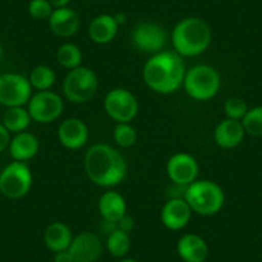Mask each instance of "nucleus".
<instances>
[{
  "label": "nucleus",
  "mask_w": 262,
  "mask_h": 262,
  "mask_svg": "<svg viewBox=\"0 0 262 262\" xmlns=\"http://www.w3.org/2000/svg\"><path fill=\"white\" fill-rule=\"evenodd\" d=\"M168 179L178 185L188 186L196 180L200 173V165L195 158L188 153H175L166 165Z\"/></svg>",
  "instance_id": "obj_12"
},
{
  "label": "nucleus",
  "mask_w": 262,
  "mask_h": 262,
  "mask_svg": "<svg viewBox=\"0 0 262 262\" xmlns=\"http://www.w3.org/2000/svg\"><path fill=\"white\" fill-rule=\"evenodd\" d=\"M2 57H3V47L0 44V59H2Z\"/></svg>",
  "instance_id": "obj_36"
},
{
  "label": "nucleus",
  "mask_w": 262,
  "mask_h": 262,
  "mask_svg": "<svg viewBox=\"0 0 262 262\" xmlns=\"http://www.w3.org/2000/svg\"><path fill=\"white\" fill-rule=\"evenodd\" d=\"M115 19H116V22H117L118 25H123L125 24V21H126V16H125V13H117V14H115Z\"/></svg>",
  "instance_id": "obj_34"
},
{
  "label": "nucleus",
  "mask_w": 262,
  "mask_h": 262,
  "mask_svg": "<svg viewBox=\"0 0 262 262\" xmlns=\"http://www.w3.org/2000/svg\"><path fill=\"white\" fill-rule=\"evenodd\" d=\"M184 200L188 202L194 213L212 216L224 207L225 193L215 181L195 180L186 186Z\"/></svg>",
  "instance_id": "obj_4"
},
{
  "label": "nucleus",
  "mask_w": 262,
  "mask_h": 262,
  "mask_svg": "<svg viewBox=\"0 0 262 262\" xmlns=\"http://www.w3.org/2000/svg\"><path fill=\"white\" fill-rule=\"evenodd\" d=\"M179 257L184 262H205L208 256V246L198 234H184L179 238L176 246Z\"/></svg>",
  "instance_id": "obj_18"
},
{
  "label": "nucleus",
  "mask_w": 262,
  "mask_h": 262,
  "mask_svg": "<svg viewBox=\"0 0 262 262\" xmlns=\"http://www.w3.org/2000/svg\"><path fill=\"white\" fill-rule=\"evenodd\" d=\"M11 143V133L4 127L3 123H0V153L6 150Z\"/></svg>",
  "instance_id": "obj_31"
},
{
  "label": "nucleus",
  "mask_w": 262,
  "mask_h": 262,
  "mask_svg": "<svg viewBox=\"0 0 262 262\" xmlns=\"http://www.w3.org/2000/svg\"><path fill=\"white\" fill-rule=\"evenodd\" d=\"M173 50L181 57H196L202 54L212 41V30L200 17H186L176 24L172 30Z\"/></svg>",
  "instance_id": "obj_3"
},
{
  "label": "nucleus",
  "mask_w": 262,
  "mask_h": 262,
  "mask_svg": "<svg viewBox=\"0 0 262 262\" xmlns=\"http://www.w3.org/2000/svg\"><path fill=\"white\" fill-rule=\"evenodd\" d=\"M118 262H138L137 259H133V258H123V259H121V261H118Z\"/></svg>",
  "instance_id": "obj_35"
},
{
  "label": "nucleus",
  "mask_w": 262,
  "mask_h": 262,
  "mask_svg": "<svg viewBox=\"0 0 262 262\" xmlns=\"http://www.w3.org/2000/svg\"><path fill=\"white\" fill-rule=\"evenodd\" d=\"M84 167L89 180L103 188L117 185L127 173L125 158L108 144L92 145L85 153Z\"/></svg>",
  "instance_id": "obj_2"
},
{
  "label": "nucleus",
  "mask_w": 262,
  "mask_h": 262,
  "mask_svg": "<svg viewBox=\"0 0 262 262\" xmlns=\"http://www.w3.org/2000/svg\"><path fill=\"white\" fill-rule=\"evenodd\" d=\"M29 81L32 89H36L37 92L50 90L55 82V72L49 66H36L30 74Z\"/></svg>",
  "instance_id": "obj_25"
},
{
  "label": "nucleus",
  "mask_w": 262,
  "mask_h": 262,
  "mask_svg": "<svg viewBox=\"0 0 262 262\" xmlns=\"http://www.w3.org/2000/svg\"><path fill=\"white\" fill-rule=\"evenodd\" d=\"M53 262H74V258H72L69 249H64V251L57 252V253L54 254Z\"/></svg>",
  "instance_id": "obj_32"
},
{
  "label": "nucleus",
  "mask_w": 262,
  "mask_h": 262,
  "mask_svg": "<svg viewBox=\"0 0 262 262\" xmlns=\"http://www.w3.org/2000/svg\"><path fill=\"white\" fill-rule=\"evenodd\" d=\"M49 29L55 36L70 37L74 36L80 29V16L76 11L64 7L55 8L48 19Z\"/></svg>",
  "instance_id": "obj_16"
},
{
  "label": "nucleus",
  "mask_w": 262,
  "mask_h": 262,
  "mask_svg": "<svg viewBox=\"0 0 262 262\" xmlns=\"http://www.w3.org/2000/svg\"><path fill=\"white\" fill-rule=\"evenodd\" d=\"M57 60L62 67L67 69L69 71L77 69L82 63V52L77 45L72 44V42H66L58 48Z\"/></svg>",
  "instance_id": "obj_26"
},
{
  "label": "nucleus",
  "mask_w": 262,
  "mask_h": 262,
  "mask_svg": "<svg viewBox=\"0 0 262 262\" xmlns=\"http://www.w3.org/2000/svg\"><path fill=\"white\" fill-rule=\"evenodd\" d=\"M98 211L104 224H116L126 215L127 205L123 195L115 190H108L100 195L98 201Z\"/></svg>",
  "instance_id": "obj_19"
},
{
  "label": "nucleus",
  "mask_w": 262,
  "mask_h": 262,
  "mask_svg": "<svg viewBox=\"0 0 262 262\" xmlns=\"http://www.w3.org/2000/svg\"><path fill=\"white\" fill-rule=\"evenodd\" d=\"M50 4H52L53 8H64V7H69L70 2L71 0H48Z\"/></svg>",
  "instance_id": "obj_33"
},
{
  "label": "nucleus",
  "mask_w": 262,
  "mask_h": 262,
  "mask_svg": "<svg viewBox=\"0 0 262 262\" xmlns=\"http://www.w3.org/2000/svg\"><path fill=\"white\" fill-rule=\"evenodd\" d=\"M131 40L140 52L156 54L162 52V48L167 41V34L160 24L147 21L134 27Z\"/></svg>",
  "instance_id": "obj_11"
},
{
  "label": "nucleus",
  "mask_w": 262,
  "mask_h": 262,
  "mask_svg": "<svg viewBox=\"0 0 262 262\" xmlns=\"http://www.w3.org/2000/svg\"><path fill=\"white\" fill-rule=\"evenodd\" d=\"M32 186V172L25 162L9 163L0 172V193L9 200H19Z\"/></svg>",
  "instance_id": "obj_7"
},
{
  "label": "nucleus",
  "mask_w": 262,
  "mask_h": 262,
  "mask_svg": "<svg viewBox=\"0 0 262 262\" xmlns=\"http://www.w3.org/2000/svg\"><path fill=\"white\" fill-rule=\"evenodd\" d=\"M98 76L93 70L80 66L70 70L63 80V94L75 104H84L89 102L98 90Z\"/></svg>",
  "instance_id": "obj_6"
},
{
  "label": "nucleus",
  "mask_w": 262,
  "mask_h": 262,
  "mask_svg": "<svg viewBox=\"0 0 262 262\" xmlns=\"http://www.w3.org/2000/svg\"><path fill=\"white\" fill-rule=\"evenodd\" d=\"M220 85V75L212 66L196 64L186 71L183 86L191 99L210 100L217 94Z\"/></svg>",
  "instance_id": "obj_5"
},
{
  "label": "nucleus",
  "mask_w": 262,
  "mask_h": 262,
  "mask_svg": "<svg viewBox=\"0 0 262 262\" xmlns=\"http://www.w3.org/2000/svg\"><path fill=\"white\" fill-rule=\"evenodd\" d=\"M31 116L29 111L24 107H9L7 108L3 115L2 123L4 127L13 134H18L22 131H26L31 123Z\"/></svg>",
  "instance_id": "obj_23"
},
{
  "label": "nucleus",
  "mask_w": 262,
  "mask_h": 262,
  "mask_svg": "<svg viewBox=\"0 0 262 262\" xmlns=\"http://www.w3.org/2000/svg\"><path fill=\"white\" fill-rule=\"evenodd\" d=\"M58 139L67 149H80L89 139V128L81 118H66L58 127Z\"/></svg>",
  "instance_id": "obj_14"
},
{
  "label": "nucleus",
  "mask_w": 262,
  "mask_h": 262,
  "mask_svg": "<svg viewBox=\"0 0 262 262\" xmlns=\"http://www.w3.org/2000/svg\"><path fill=\"white\" fill-rule=\"evenodd\" d=\"M104 111L116 123L131 122L138 115L139 104L135 95L123 88H115L104 97Z\"/></svg>",
  "instance_id": "obj_8"
},
{
  "label": "nucleus",
  "mask_w": 262,
  "mask_h": 262,
  "mask_svg": "<svg viewBox=\"0 0 262 262\" xmlns=\"http://www.w3.org/2000/svg\"><path fill=\"white\" fill-rule=\"evenodd\" d=\"M32 97L29 79L19 74L7 72L0 75V104L4 107H24Z\"/></svg>",
  "instance_id": "obj_9"
},
{
  "label": "nucleus",
  "mask_w": 262,
  "mask_h": 262,
  "mask_svg": "<svg viewBox=\"0 0 262 262\" xmlns=\"http://www.w3.org/2000/svg\"><path fill=\"white\" fill-rule=\"evenodd\" d=\"M138 139L137 130L130 125V122L117 123L113 128V140L121 148H130L135 144Z\"/></svg>",
  "instance_id": "obj_28"
},
{
  "label": "nucleus",
  "mask_w": 262,
  "mask_h": 262,
  "mask_svg": "<svg viewBox=\"0 0 262 262\" xmlns=\"http://www.w3.org/2000/svg\"><path fill=\"white\" fill-rule=\"evenodd\" d=\"M246 131H244L242 121L225 118L220 121L213 131V139L216 144L223 149H233L238 147L244 139Z\"/></svg>",
  "instance_id": "obj_17"
},
{
  "label": "nucleus",
  "mask_w": 262,
  "mask_h": 262,
  "mask_svg": "<svg viewBox=\"0 0 262 262\" xmlns=\"http://www.w3.org/2000/svg\"><path fill=\"white\" fill-rule=\"evenodd\" d=\"M74 235L67 224L62 221H54L49 224L44 231V243L48 249L57 253V252L69 249Z\"/></svg>",
  "instance_id": "obj_22"
},
{
  "label": "nucleus",
  "mask_w": 262,
  "mask_h": 262,
  "mask_svg": "<svg viewBox=\"0 0 262 262\" xmlns=\"http://www.w3.org/2000/svg\"><path fill=\"white\" fill-rule=\"evenodd\" d=\"M54 8L48 0H31L29 3V13L35 19H49Z\"/></svg>",
  "instance_id": "obj_30"
},
{
  "label": "nucleus",
  "mask_w": 262,
  "mask_h": 262,
  "mask_svg": "<svg viewBox=\"0 0 262 262\" xmlns=\"http://www.w3.org/2000/svg\"><path fill=\"white\" fill-rule=\"evenodd\" d=\"M186 69L181 55L175 50H162L153 54L143 67L147 86L158 94H171L183 86Z\"/></svg>",
  "instance_id": "obj_1"
},
{
  "label": "nucleus",
  "mask_w": 262,
  "mask_h": 262,
  "mask_svg": "<svg viewBox=\"0 0 262 262\" xmlns=\"http://www.w3.org/2000/svg\"><path fill=\"white\" fill-rule=\"evenodd\" d=\"M190 206L183 198H171L161 210V221L168 230L178 231L185 228L191 219Z\"/></svg>",
  "instance_id": "obj_15"
},
{
  "label": "nucleus",
  "mask_w": 262,
  "mask_h": 262,
  "mask_svg": "<svg viewBox=\"0 0 262 262\" xmlns=\"http://www.w3.org/2000/svg\"><path fill=\"white\" fill-rule=\"evenodd\" d=\"M63 100L57 93L52 90L37 92L30 98L27 103V111L32 121L37 123H50L57 121L62 116Z\"/></svg>",
  "instance_id": "obj_10"
},
{
  "label": "nucleus",
  "mask_w": 262,
  "mask_h": 262,
  "mask_svg": "<svg viewBox=\"0 0 262 262\" xmlns=\"http://www.w3.org/2000/svg\"><path fill=\"white\" fill-rule=\"evenodd\" d=\"M242 123L246 134L251 137H262V105L248 108Z\"/></svg>",
  "instance_id": "obj_27"
},
{
  "label": "nucleus",
  "mask_w": 262,
  "mask_h": 262,
  "mask_svg": "<svg viewBox=\"0 0 262 262\" xmlns=\"http://www.w3.org/2000/svg\"><path fill=\"white\" fill-rule=\"evenodd\" d=\"M120 25L111 14H99L89 25L88 34L90 40L95 44L104 45L112 41L118 32Z\"/></svg>",
  "instance_id": "obj_21"
},
{
  "label": "nucleus",
  "mask_w": 262,
  "mask_h": 262,
  "mask_svg": "<svg viewBox=\"0 0 262 262\" xmlns=\"http://www.w3.org/2000/svg\"><path fill=\"white\" fill-rule=\"evenodd\" d=\"M105 247H107V251L112 256L120 257V258L125 257L130 252L131 248L130 233H126V231L120 230V229H115V230L110 231L107 236V242H105Z\"/></svg>",
  "instance_id": "obj_24"
},
{
  "label": "nucleus",
  "mask_w": 262,
  "mask_h": 262,
  "mask_svg": "<svg viewBox=\"0 0 262 262\" xmlns=\"http://www.w3.org/2000/svg\"><path fill=\"white\" fill-rule=\"evenodd\" d=\"M8 148L14 161L26 162L37 155L40 143L36 135L29 133V131H22L12 138Z\"/></svg>",
  "instance_id": "obj_20"
},
{
  "label": "nucleus",
  "mask_w": 262,
  "mask_h": 262,
  "mask_svg": "<svg viewBox=\"0 0 262 262\" xmlns=\"http://www.w3.org/2000/svg\"><path fill=\"white\" fill-rule=\"evenodd\" d=\"M224 111H225L226 118L242 121L248 111V105L242 98L230 97L226 99L225 104H224Z\"/></svg>",
  "instance_id": "obj_29"
},
{
  "label": "nucleus",
  "mask_w": 262,
  "mask_h": 262,
  "mask_svg": "<svg viewBox=\"0 0 262 262\" xmlns=\"http://www.w3.org/2000/svg\"><path fill=\"white\" fill-rule=\"evenodd\" d=\"M69 251L74 262H95L102 254L103 246L97 234L82 231L74 236Z\"/></svg>",
  "instance_id": "obj_13"
}]
</instances>
